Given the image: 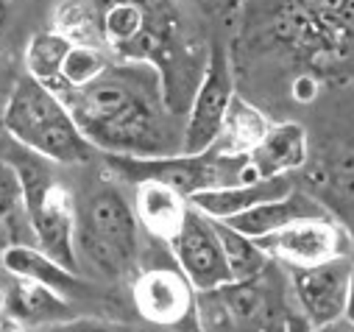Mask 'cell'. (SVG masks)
Returning <instances> with one entry per match:
<instances>
[{
	"mask_svg": "<svg viewBox=\"0 0 354 332\" xmlns=\"http://www.w3.org/2000/svg\"><path fill=\"white\" fill-rule=\"evenodd\" d=\"M73 42L62 37L59 31H39L31 37L26 48V73L34 75L37 81L48 84L50 90L59 87L62 81V64L70 53Z\"/></svg>",
	"mask_w": 354,
	"mask_h": 332,
	"instance_id": "obj_19",
	"label": "cell"
},
{
	"mask_svg": "<svg viewBox=\"0 0 354 332\" xmlns=\"http://www.w3.org/2000/svg\"><path fill=\"white\" fill-rule=\"evenodd\" d=\"M215 226H218V234H221V243H223V255H226L232 279H257V277H262L265 271H268L271 257L262 252V246L254 237L232 229L223 221H215Z\"/></svg>",
	"mask_w": 354,
	"mask_h": 332,
	"instance_id": "obj_20",
	"label": "cell"
},
{
	"mask_svg": "<svg viewBox=\"0 0 354 332\" xmlns=\"http://www.w3.org/2000/svg\"><path fill=\"white\" fill-rule=\"evenodd\" d=\"M0 266H3L6 274H15V277H23V279L48 285V288H53V290H59L64 296L81 293L86 288V282L81 279L78 271L64 268L59 260H53L48 252H42V248L34 246V243H15V246H9L6 252L0 255Z\"/></svg>",
	"mask_w": 354,
	"mask_h": 332,
	"instance_id": "obj_17",
	"label": "cell"
},
{
	"mask_svg": "<svg viewBox=\"0 0 354 332\" xmlns=\"http://www.w3.org/2000/svg\"><path fill=\"white\" fill-rule=\"evenodd\" d=\"M348 279H351V263L346 257L290 268V288L301 310L299 315H304L310 326L346 315Z\"/></svg>",
	"mask_w": 354,
	"mask_h": 332,
	"instance_id": "obj_11",
	"label": "cell"
},
{
	"mask_svg": "<svg viewBox=\"0 0 354 332\" xmlns=\"http://www.w3.org/2000/svg\"><path fill=\"white\" fill-rule=\"evenodd\" d=\"M75 252L106 279L140 271V221L115 185H98L75 204Z\"/></svg>",
	"mask_w": 354,
	"mask_h": 332,
	"instance_id": "obj_3",
	"label": "cell"
},
{
	"mask_svg": "<svg viewBox=\"0 0 354 332\" xmlns=\"http://www.w3.org/2000/svg\"><path fill=\"white\" fill-rule=\"evenodd\" d=\"M3 313L17 318L20 324H26L31 329V326H45V324L73 318V304L64 293H59L48 285L6 274V279H3Z\"/></svg>",
	"mask_w": 354,
	"mask_h": 332,
	"instance_id": "obj_14",
	"label": "cell"
},
{
	"mask_svg": "<svg viewBox=\"0 0 354 332\" xmlns=\"http://www.w3.org/2000/svg\"><path fill=\"white\" fill-rule=\"evenodd\" d=\"M229 3H243V0H229Z\"/></svg>",
	"mask_w": 354,
	"mask_h": 332,
	"instance_id": "obj_31",
	"label": "cell"
},
{
	"mask_svg": "<svg viewBox=\"0 0 354 332\" xmlns=\"http://www.w3.org/2000/svg\"><path fill=\"white\" fill-rule=\"evenodd\" d=\"M268 129H271V120L234 93L229 112H226V120H223V129H221V134L209 151L223 154V156H248Z\"/></svg>",
	"mask_w": 354,
	"mask_h": 332,
	"instance_id": "obj_18",
	"label": "cell"
},
{
	"mask_svg": "<svg viewBox=\"0 0 354 332\" xmlns=\"http://www.w3.org/2000/svg\"><path fill=\"white\" fill-rule=\"evenodd\" d=\"M198 332H285V318H277L274 296L265 282L232 279L221 288L201 290L196 302Z\"/></svg>",
	"mask_w": 354,
	"mask_h": 332,
	"instance_id": "obj_6",
	"label": "cell"
},
{
	"mask_svg": "<svg viewBox=\"0 0 354 332\" xmlns=\"http://www.w3.org/2000/svg\"><path fill=\"white\" fill-rule=\"evenodd\" d=\"M0 315H3V277H0Z\"/></svg>",
	"mask_w": 354,
	"mask_h": 332,
	"instance_id": "obj_30",
	"label": "cell"
},
{
	"mask_svg": "<svg viewBox=\"0 0 354 332\" xmlns=\"http://www.w3.org/2000/svg\"><path fill=\"white\" fill-rule=\"evenodd\" d=\"M15 243H26V240L20 237V226H15V223H9V221H0V255H3L6 248L15 246Z\"/></svg>",
	"mask_w": 354,
	"mask_h": 332,
	"instance_id": "obj_25",
	"label": "cell"
},
{
	"mask_svg": "<svg viewBox=\"0 0 354 332\" xmlns=\"http://www.w3.org/2000/svg\"><path fill=\"white\" fill-rule=\"evenodd\" d=\"M112 64V59L104 53V48L95 45H73L64 64H62V81L56 93H67V90H81Z\"/></svg>",
	"mask_w": 354,
	"mask_h": 332,
	"instance_id": "obj_22",
	"label": "cell"
},
{
	"mask_svg": "<svg viewBox=\"0 0 354 332\" xmlns=\"http://www.w3.org/2000/svg\"><path fill=\"white\" fill-rule=\"evenodd\" d=\"M131 207L140 221V229H145L151 237L162 243H170L179 234L190 212V199L162 182H137Z\"/></svg>",
	"mask_w": 354,
	"mask_h": 332,
	"instance_id": "obj_15",
	"label": "cell"
},
{
	"mask_svg": "<svg viewBox=\"0 0 354 332\" xmlns=\"http://www.w3.org/2000/svg\"><path fill=\"white\" fill-rule=\"evenodd\" d=\"M318 215H329L326 207L313 199L310 193L293 187L288 196L282 199H271V201H262L257 207H251L248 212H240L223 223H229L232 229L248 234V237H265V234H271V232H279L296 221H304V218H318Z\"/></svg>",
	"mask_w": 354,
	"mask_h": 332,
	"instance_id": "obj_16",
	"label": "cell"
},
{
	"mask_svg": "<svg viewBox=\"0 0 354 332\" xmlns=\"http://www.w3.org/2000/svg\"><path fill=\"white\" fill-rule=\"evenodd\" d=\"M293 179L290 176H271V179H248V182H237V185H226V187H215V190H204L190 196V204L204 212L212 221H229L240 212H248L251 207L271 201V199H282L293 190Z\"/></svg>",
	"mask_w": 354,
	"mask_h": 332,
	"instance_id": "obj_13",
	"label": "cell"
},
{
	"mask_svg": "<svg viewBox=\"0 0 354 332\" xmlns=\"http://www.w3.org/2000/svg\"><path fill=\"white\" fill-rule=\"evenodd\" d=\"M59 95L101 154L170 156L182 151V129H173L162 75L145 62H112L93 84Z\"/></svg>",
	"mask_w": 354,
	"mask_h": 332,
	"instance_id": "obj_1",
	"label": "cell"
},
{
	"mask_svg": "<svg viewBox=\"0 0 354 332\" xmlns=\"http://www.w3.org/2000/svg\"><path fill=\"white\" fill-rule=\"evenodd\" d=\"M0 332H31L26 324H20L17 318H12V315H0Z\"/></svg>",
	"mask_w": 354,
	"mask_h": 332,
	"instance_id": "obj_28",
	"label": "cell"
},
{
	"mask_svg": "<svg viewBox=\"0 0 354 332\" xmlns=\"http://www.w3.org/2000/svg\"><path fill=\"white\" fill-rule=\"evenodd\" d=\"M232 98H234V78H232L229 53L221 42H215L207 53L196 93L187 104V120L182 126V154H204L215 145Z\"/></svg>",
	"mask_w": 354,
	"mask_h": 332,
	"instance_id": "obj_7",
	"label": "cell"
},
{
	"mask_svg": "<svg viewBox=\"0 0 354 332\" xmlns=\"http://www.w3.org/2000/svg\"><path fill=\"white\" fill-rule=\"evenodd\" d=\"M307 162V131L299 123H271L265 137L248 154V176H290Z\"/></svg>",
	"mask_w": 354,
	"mask_h": 332,
	"instance_id": "obj_12",
	"label": "cell"
},
{
	"mask_svg": "<svg viewBox=\"0 0 354 332\" xmlns=\"http://www.w3.org/2000/svg\"><path fill=\"white\" fill-rule=\"evenodd\" d=\"M15 168L23 182V207L26 221L34 237V246L59 260L64 268L78 271V252H75V201L70 190L56 179L53 162L23 151Z\"/></svg>",
	"mask_w": 354,
	"mask_h": 332,
	"instance_id": "obj_4",
	"label": "cell"
},
{
	"mask_svg": "<svg viewBox=\"0 0 354 332\" xmlns=\"http://www.w3.org/2000/svg\"><path fill=\"white\" fill-rule=\"evenodd\" d=\"M131 299L137 313L156 326L198 332V290L179 266L140 268L131 282Z\"/></svg>",
	"mask_w": 354,
	"mask_h": 332,
	"instance_id": "obj_8",
	"label": "cell"
},
{
	"mask_svg": "<svg viewBox=\"0 0 354 332\" xmlns=\"http://www.w3.org/2000/svg\"><path fill=\"white\" fill-rule=\"evenodd\" d=\"M56 31L73 45H95L104 48V28L95 9L84 0H67L56 12Z\"/></svg>",
	"mask_w": 354,
	"mask_h": 332,
	"instance_id": "obj_21",
	"label": "cell"
},
{
	"mask_svg": "<svg viewBox=\"0 0 354 332\" xmlns=\"http://www.w3.org/2000/svg\"><path fill=\"white\" fill-rule=\"evenodd\" d=\"M346 318L354 324V266H351V279H348V299H346Z\"/></svg>",
	"mask_w": 354,
	"mask_h": 332,
	"instance_id": "obj_29",
	"label": "cell"
},
{
	"mask_svg": "<svg viewBox=\"0 0 354 332\" xmlns=\"http://www.w3.org/2000/svg\"><path fill=\"white\" fill-rule=\"evenodd\" d=\"M0 221L9 223H26V207H23V182L15 168V162L0 159Z\"/></svg>",
	"mask_w": 354,
	"mask_h": 332,
	"instance_id": "obj_23",
	"label": "cell"
},
{
	"mask_svg": "<svg viewBox=\"0 0 354 332\" xmlns=\"http://www.w3.org/2000/svg\"><path fill=\"white\" fill-rule=\"evenodd\" d=\"M167 246L173 252L176 266L182 268V274L190 279V285L198 293L232 282V271H229V263L223 255L218 226L212 218L198 212L193 204H190V212H187L179 234Z\"/></svg>",
	"mask_w": 354,
	"mask_h": 332,
	"instance_id": "obj_10",
	"label": "cell"
},
{
	"mask_svg": "<svg viewBox=\"0 0 354 332\" xmlns=\"http://www.w3.org/2000/svg\"><path fill=\"white\" fill-rule=\"evenodd\" d=\"M313 332H354V324H351L346 315H340V318H332V321H326V324L313 326Z\"/></svg>",
	"mask_w": 354,
	"mask_h": 332,
	"instance_id": "obj_26",
	"label": "cell"
},
{
	"mask_svg": "<svg viewBox=\"0 0 354 332\" xmlns=\"http://www.w3.org/2000/svg\"><path fill=\"white\" fill-rule=\"evenodd\" d=\"M262 252L271 260L285 263L288 268L299 266H315L335 257H348L351 237L343 223H337L332 215L304 218L296 221L279 232H271L265 237H257Z\"/></svg>",
	"mask_w": 354,
	"mask_h": 332,
	"instance_id": "obj_9",
	"label": "cell"
},
{
	"mask_svg": "<svg viewBox=\"0 0 354 332\" xmlns=\"http://www.w3.org/2000/svg\"><path fill=\"white\" fill-rule=\"evenodd\" d=\"M37 332H131L129 326L123 324H112V321H101V318H64V321H56V324H45V326H37Z\"/></svg>",
	"mask_w": 354,
	"mask_h": 332,
	"instance_id": "obj_24",
	"label": "cell"
},
{
	"mask_svg": "<svg viewBox=\"0 0 354 332\" xmlns=\"http://www.w3.org/2000/svg\"><path fill=\"white\" fill-rule=\"evenodd\" d=\"M109 171L129 182H162L182 196L248 182V156H223L215 151L204 154H170V156H118L104 154Z\"/></svg>",
	"mask_w": 354,
	"mask_h": 332,
	"instance_id": "obj_5",
	"label": "cell"
},
{
	"mask_svg": "<svg viewBox=\"0 0 354 332\" xmlns=\"http://www.w3.org/2000/svg\"><path fill=\"white\" fill-rule=\"evenodd\" d=\"M285 332H313V326H310V321L304 315H288Z\"/></svg>",
	"mask_w": 354,
	"mask_h": 332,
	"instance_id": "obj_27",
	"label": "cell"
},
{
	"mask_svg": "<svg viewBox=\"0 0 354 332\" xmlns=\"http://www.w3.org/2000/svg\"><path fill=\"white\" fill-rule=\"evenodd\" d=\"M0 123L23 151L53 165H84L95 156L64 98L28 73L12 84Z\"/></svg>",
	"mask_w": 354,
	"mask_h": 332,
	"instance_id": "obj_2",
	"label": "cell"
}]
</instances>
